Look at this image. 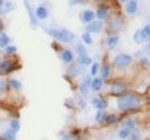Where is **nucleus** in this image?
I'll use <instances>...</instances> for the list:
<instances>
[{"label": "nucleus", "instance_id": "1", "mask_svg": "<svg viewBox=\"0 0 150 140\" xmlns=\"http://www.w3.org/2000/svg\"><path fill=\"white\" fill-rule=\"evenodd\" d=\"M46 33L49 36L52 37L56 40L63 43H70L74 39V34L70 32V30L62 28V29H47Z\"/></svg>", "mask_w": 150, "mask_h": 140}, {"label": "nucleus", "instance_id": "2", "mask_svg": "<svg viewBox=\"0 0 150 140\" xmlns=\"http://www.w3.org/2000/svg\"><path fill=\"white\" fill-rule=\"evenodd\" d=\"M118 108L121 110H129L131 108H135L141 105L140 98L136 95H123L117 101Z\"/></svg>", "mask_w": 150, "mask_h": 140}, {"label": "nucleus", "instance_id": "3", "mask_svg": "<svg viewBox=\"0 0 150 140\" xmlns=\"http://www.w3.org/2000/svg\"><path fill=\"white\" fill-rule=\"evenodd\" d=\"M131 61H132V58H131L130 55L120 54L114 59V64L117 67H126L130 65Z\"/></svg>", "mask_w": 150, "mask_h": 140}, {"label": "nucleus", "instance_id": "4", "mask_svg": "<svg viewBox=\"0 0 150 140\" xmlns=\"http://www.w3.org/2000/svg\"><path fill=\"white\" fill-rule=\"evenodd\" d=\"M101 28H102V24H101L100 21H96L91 22L89 25H87L86 30L88 32H92V33H100Z\"/></svg>", "mask_w": 150, "mask_h": 140}, {"label": "nucleus", "instance_id": "5", "mask_svg": "<svg viewBox=\"0 0 150 140\" xmlns=\"http://www.w3.org/2000/svg\"><path fill=\"white\" fill-rule=\"evenodd\" d=\"M126 88L125 86L122 84H115L112 86L111 88V93L112 94H114L115 96H120L125 93Z\"/></svg>", "mask_w": 150, "mask_h": 140}, {"label": "nucleus", "instance_id": "6", "mask_svg": "<svg viewBox=\"0 0 150 140\" xmlns=\"http://www.w3.org/2000/svg\"><path fill=\"white\" fill-rule=\"evenodd\" d=\"M92 103H93L94 107L97 109H100V110L106 108L108 106L107 101L104 99H101V98H95V99H93Z\"/></svg>", "mask_w": 150, "mask_h": 140}, {"label": "nucleus", "instance_id": "7", "mask_svg": "<svg viewBox=\"0 0 150 140\" xmlns=\"http://www.w3.org/2000/svg\"><path fill=\"white\" fill-rule=\"evenodd\" d=\"M36 14H37V16L39 19H40V20H44V19H46L48 16V10L45 7L40 6L37 9Z\"/></svg>", "mask_w": 150, "mask_h": 140}, {"label": "nucleus", "instance_id": "8", "mask_svg": "<svg viewBox=\"0 0 150 140\" xmlns=\"http://www.w3.org/2000/svg\"><path fill=\"white\" fill-rule=\"evenodd\" d=\"M25 7L28 10V14H29V18H30V21H31V24L32 25H37L38 24V22L36 20L35 16L33 14V10L30 7V4H29V0H25Z\"/></svg>", "mask_w": 150, "mask_h": 140}, {"label": "nucleus", "instance_id": "9", "mask_svg": "<svg viewBox=\"0 0 150 140\" xmlns=\"http://www.w3.org/2000/svg\"><path fill=\"white\" fill-rule=\"evenodd\" d=\"M2 138L4 140H15V138H16V132L11 129L7 130L2 134Z\"/></svg>", "mask_w": 150, "mask_h": 140}, {"label": "nucleus", "instance_id": "10", "mask_svg": "<svg viewBox=\"0 0 150 140\" xmlns=\"http://www.w3.org/2000/svg\"><path fill=\"white\" fill-rule=\"evenodd\" d=\"M126 10L127 13H130V14L134 13L135 11L137 10V2L135 1V0H130L126 7Z\"/></svg>", "mask_w": 150, "mask_h": 140}, {"label": "nucleus", "instance_id": "11", "mask_svg": "<svg viewBox=\"0 0 150 140\" xmlns=\"http://www.w3.org/2000/svg\"><path fill=\"white\" fill-rule=\"evenodd\" d=\"M140 37L142 40H146L150 37V25H145V28L140 31Z\"/></svg>", "mask_w": 150, "mask_h": 140}, {"label": "nucleus", "instance_id": "12", "mask_svg": "<svg viewBox=\"0 0 150 140\" xmlns=\"http://www.w3.org/2000/svg\"><path fill=\"white\" fill-rule=\"evenodd\" d=\"M10 42V39L6 34H1L0 35V48H7V45Z\"/></svg>", "mask_w": 150, "mask_h": 140}, {"label": "nucleus", "instance_id": "13", "mask_svg": "<svg viewBox=\"0 0 150 140\" xmlns=\"http://www.w3.org/2000/svg\"><path fill=\"white\" fill-rule=\"evenodd\" d=\"M78 62L82 66H88V65H90V64H91V58H89L86 54L79 55Z\"/></svg>", "mask_w": 150, "mask_h": 140}, {"label": "nucleus", "instance_id": "14", "mask_svg": "<svg viewBox=\"0 0 150 140\" xmlns=\"http://www.w3.org/2000/svg\"><path fill=\"white\" fill-rule=\"evenodd\" d=\"M61 58L65 63H70L72 61L73 59V54L70 51H65L61 54Z\"/></svg>", "mask_w": 150, "mask_h": 140}, {"label": "nucleus", "instance_id": "15", "mask_svg": "<svg viewBox=\"0 0 150 140\" xmlns=\"http://www.w3.org/2000/svg\"><path fill=\"white\" fill-rule=\"evenodd\" d=\"M101 86H102V80H101V79L99 78H94L92 80V82H91V87H92V89L94 91H100V88H101Z\"/></svg>", "mask_w": 150, "mask_h": 140}, {"label": "nucleus", "instance_id": "16", "mask_svg": "<svg viewBox=\"0 0 150 140\" xmlns=\"http://www.w3.org/2000/svg\"><path fill=\"white\" fill-rule=\"evenodd\" d=\"M82 18H84L85 22H90L91 21H93L94 18H95V13H94V11H92V10H86L84 12Z\"/></svg>", "mask_w": 150, "mask_h": 140}, {"label": "nucleus", "instance_id": "17", "mask_svg": "<svg viewBox=\"0 0 150 140\" xmlns=\"http://www.w3.org/2000/svg\"><path fill=\"white\" fill-rule=\"evenodd\" d=\"M89 79H85L80 86V92L82 95H85L88 93V87H89Z\"/></svg>", "mask_w": 150, "mask_h": 140}, {"label": "nucleus", "instance_id": "18", "mask_svg": "<svg viewBox=\"0 0 150 140\" xmlns=\"http://www.w3.org/2000/svg\"><path fill=\"white\" fill-rule=\"evenodd\" d=\"M107 44L110 49H114L118 44V37H110L107 40Z\"/></svg>", "mask_w": 150, "mask_h": 140}, {"label": "nucleus", "instance_id": "19", "mask_svg": "<svg viewBox=\"0 0 150 140\" xmlns=\"http://www.w3.org/2000/svg\"><path fill=\"white\" fill-rule=\"evenodd\" d=\"M105 117H106V116H105L104 111H102V110H97V113H96L95 118H96V120H97V122L101 123L105 120Z\"/></svg>", "mask_w": 150, "mask_h": 140}, {"label": "nucleus", "instance_id": "20", "mask_svg": "<svg viewBox=\"0 0 150 140\" xmlns=\"http://www.w3.org/2000/svg\"><path fill=\"white\" fill-rule=\"evenodd\" d=\"M135 125H136V122H135V120H132V119L127 120L126 122H124V126H125V128H127V129H129V130L133 129V128L135 127Z\"/></svg>", "mask_w": 150, "mask_h": 140}, {"label": "nucleus", "instance_id": "21", "mask_svg": "<svg viewBox=\"0 0 150 140\" xmlns=\"http://www.w3.org/2000/svg\"><path fill=\"white\" fill-rule=\"evenodd\" d=\"M106 14H107V9H106V7H100V9H97V17L99 19L105 18Z\"/></svg>", "mask_w": 150, "mask_h": 140}, {"label": "nucleus", "instance_id": "22", "mask_svg": "<svg viewBox=\"0 0 150 140\" xmlns=\"http://www.w3.org/2000/svg\"><path fill=\"white\" fill-rule=\"evenodd\" d=\"M10 129L13 130L15 132H17L19 129H20V122H18L17 120H12L10 123Z\"/></svg>", "mask_w": 150, "mask_h": 140}, {"label": "nucleus", "instance_id": "23", "mask_svg": "<svg viewBox=\"0 0 150 140\" xmlns=\"http://www.w3.org/2000/svg\"><path fill=\"white\" fill-rule=\"evenodd\" d=\"M130 135V130L127 129V128H125V129H123L119 132V137L121 139H126Z\"/></svg>", "mask_w": 150, "mask_h": 140}, {"label": "nucleus", "instance_id": "24", "mask_svg": "<svg viewBox=\"0 0 150 140\" xmlns=\"http://www.w3.org/2000/svg\"><path fill=\"white\" fill-rule=\"evenodd\" d=\"M109 74H110V67H109V66L105 65L102 67V69H101V76H102V78H106L109 76Z\"/></svg>", "mask_w": 150, "mask_h": 140}, {"label": "nucleus", "instance_id": "25", "mask_svg": "<svg viewBox=\"0 0 150 140\" xmlns=\"http://www.w3.org/2000/svg\"><path fill=\"white\" fill-rule=\"evenodd\" d=\"M10 86L12 87L14 90H19L21 88L22 84H21L20 81L17 80V79H11L10 80Z\"/></svg>", "mask_w": 150, "mask_h": 140}, {"label": "nucleus", "instance_id": "26", "mask_svg": "<svg viewBox=\"0 0 150 140\" xmlns=\"http://www.w3.org/2000/svg\"><path fill=\"white\" fill-rule=\"evenodd\" d=\"M105 122H106L108 124H111V123H114L115 120H116V117L115 115L114 114H111V115H109L107 117H105Z\"/></svg>", "mask_w": 150, "mask_h": 140}, {"label": "nucleus", "instance_id": "27", "mask_svg": "<svg viewBox=\"0 0 150 140\" xmlns=\"http://www.w3.org/2000/svg\"><path fill=\"white\" fill-rule=\"evenodd\" d=\"M82 40L85 41V43H86V44H91L92 43V39H91V37H90L89 33L84 34L82 37Z\"/></svg>", "mask_w": 150, "mask_h": 140}, {"label": "nucleus", "instance_id": "28", "mask_svg": "<svg viewBox=\"0 0 150 140\" xmlns=\"http://www.w3.org/2000/svg\"><path fill=\"white\" fill-rule=\"evenodd\" d=\"M10 64L9 62H4L2 64H0V68H2L4 70H6V71H9L10 69Z\"/></svg>", "mask_w": 150, "mask_h": 140}, {"label": "nucleus", "instance_id": "29", "mask_svg": "<svg viewBox=\"0 0 150 140\" xmlns=\"http://www.w3.org/2000/svg\"><path fill=\"white\" fill-rule=\"evenodd\" d=\"M6 52L7 54H13L15 51H16V47H14V46H9V47H7L6 48Z\"/></svg>", "mask_w": 150, "mask_h": 140}, {"label": "nucleus", "instance_id": "30", "mask_svg": "<svg viewBox=\"0 0 150 140\" xmlns=\"http://www.w3.org/2000/svg\"><path fill=\"white\" fill-rule=\"evenodd\" d=\"M97 68H99V64H97V63L93 64V66H92V67H91V75H92V76H95V75L97 74Z\"/></svg>", "mask_w": 150, "mask_h": 140}, {"label": "nucleus", "instance_id": "31", "mask_svg": "<svg viewBox=\"0 0 150 140\" xmlns=\"http://www.w3.org/2000/svg\"><path fill=\"white\" fill-rule=\"evenodd\" d=\"M77 51H78L79 55L86 54V52H85V49L84 46H82V45H79V46L77 47Z\"/></svg>", "mask_w": 150, "mask_h": 140}, {"label": "nucleus", "instance_id": "32", "mask_svg": "<svg viewBox=\"0 0 150 140\" xmlns=\"http://www.w3.org/2000/svg\"><path fill=\"white\" fill-rule=\"evenodd\" d=\"M139 139V134L138 133H134L132 135V137H131V140H138Z\"/></svg>", "mask_w": 150, "mask_h": 140}, {"label": "nucleus", "instance_id": "33", "mask_svg": "<svg viewBox=\"0 0 150 140\" xmlns=\"http://www.w3.org/2000/svg\"><path fill=\"white\" fill-rule=\"evenodd\" d=\"M4 88H5V83H4L3 80L0 79V91H3Z\"/></svg>", "mask_w": 150, "mask_h": 140}, {"label": "nucleus", "instance_id": "34", "mask_svg": "<svg viewBox=\"0 0 150 140\" xmlns=\"http://www.w3.org/2000/svg\"><path fill=\"white\" fill-rule=\"evenodd\" d=\"M79 104H80L81 106H82V108H85V100H80V101H79Z\"/></svg>", "mask_w": 150, "mask_h": 140}, {"label": "nucleus", "instance_id": "35", "mask_svg": "<svg viewBox=\"0 0 150 140\" xmlns=\"http://www.w3.org/2000/svg\"><path fill=\"white\" fill-rule=\"evenodd\" d=\"M60 140H71V138L69 137V135H64V137H61V139Z\"/></svg>", "mask_w": 150, "mask_h": 140}, {"label": "nucleus", "instance_id": "36", "mask_svg": "<svg viewBox=\"0 0 150 140\" xmlns=\"http://www.w3.org/2000/svg\"><path fill=\"white\" fill-rule=\"evenodd\" d=\"M3 4H4V0H0V7L3 6Z\"/></svg>", "mask_w": 150, "mask_h": 140}, {"label": "nucleus", "instance_id": "37", "mask_svg": "<svg viewBox=\"0 0 150 140\" xmlns=\"http://www.w3.org/2000/svg\"><path fill=\"white\" fill-rule=\"evenodd\" d=\"M149 49H150V42H149Z\"/></svg>", "mask_w": 150, "mask_h": 140}, {"label": "nucleus", "instance_id": "38", "mask_svg": "<svg viewBox=\"0 0 150 140\" xmlns=\"http://www.w3.org/2000/svg\"><path fill=\"white\" fill-rule=\"evenodd\" d=\"M121 1H125V0H121Z\"/></svg>", "mask_w": 150, "mask_h": 140}]
</instances>
